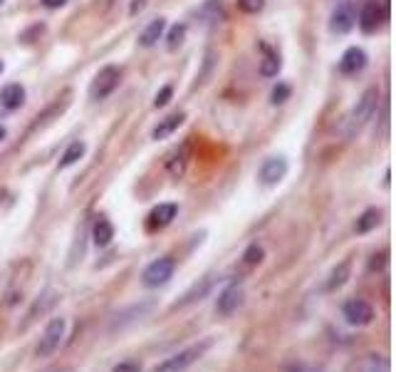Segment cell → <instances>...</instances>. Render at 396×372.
Here are the masks:
<instances>
[{
  "mask_svg": "<svg viewBox=\"0 0 396 372\" xmlns=\"http://www.w3.org/2000/svg\"><path fill=\"white\" fill-rule=\"evenodd\" d=\"M376 102H379V92H376L374 87L367 90V92L357 99V104L349 110V115L344 117V122H342L344 137H354V134L372 120V115H374V110H376Z\"/></svg>",
  "mask_w": 396,
  "mask_h": 372,
  "instance_id": "6da1fadb",
  "label": "cell"
},
{
  "mask_svg": "<svg viewBox=\"0 0 396 372\" xmlns=\"http://www.w3.org/2000/svg\"><path fill=\"white\" fill-rule=\"evenodd\" d=\"M174 271H176V261L171 256H163L149 263L147 269H144V273H141V280H144L147 288H159V285H166L168 280L174 278Z\"/></svg>",
  "mask_w": 396,
  "mask_h": 372,
  "instance_id": "7a4b0ae2",
  "label": "cell"
},
{
  "mask_svg": "<svg viewBox=\"0 0 396 372\" xmlns=\"http://www.w3.org/2000/svg\"><path fill=\"white\" fill-rule=\"evenodd\" d=\"M208 345H211V340H203L201 345H191V348H186V350L176 352L174 357L163 360L161 365H156V370L154 372H184V370H189V367L203 355V350H206Z\"/></svg>",
  "mask_w": 396,
  "mask_h": 372,
  "instance_id": "3957f363",
  "label": "cell"
},
{
  "mask_svg": "<svg viewBox=\"0 0 396 372\" xmlns=\"http://www.w3.org/2000/svg\"><path fill=\"white\" fill-rule=\"evenodd\" d=\"M65 330H67V320H65V317H52V320L47 323V328H45L43 338H40L38 348H35V355H38V357L52 355V352L62 345Z\"/></svg>",
  "mask_w": 396,
  "mask_h": 372,
  "instance_id": "277c9868",
  "label": "cell"
},
{
  "mask_svg": "<svg viewBox=\"0 0 396 372\" xmlns=\"http://www.w3.org/2000/svg\"><path fill=\"white\" fill-rule=\"evenodd\" d=\"M119 83H122V70H119V67H115V65L102 67V70L97 72V77H94L92 87H89V97H92V99L109 97V94L119 87Z\"/></svg>",
  "mask_w": 396,
  "mask_h": 372,
  "instance_id": "5b68a950",
  "label": "cell"
},
{
  "mask_svg": "<svg viewBox=\"0 0 396 372\" xmlns=\"http://www.w3.org/2000/svg\"><path fill=\"white\" fill-rule=\"evenodd\" d=\"M342 315L352 328H364V325H369L374 320V308L364 298H352V301L344 303Z\"/></svg>",
  "mask_w": 396,
  "mask_h": 372,
  "instance_id": "8992f818",
  "label": "cell"
},
{
  "mask_svg": "<svg viewBox=\"0 0 396 372\" xmlns=\"http://www.w3.org/2000/svg\"><path fill=\"white\" fill-rule=\"evenodd\" d=\"M354 22H357V13H354V6L349 0L339 3V6L332 10V17H330V30L337 35H344L354 28Z\"/></svg>",
  "mask_w": 396,
  "mask_h": 372,
  "instance_id": "52a82bcc",
  "label": "cell"
},
{
  "mask_svg": "<svg viewBox=\"0 0 396 372\" xmlns=\"http://www.w3.org/2000/svg\"><path fill=\"white\" fill-rule=\"evenodd\" d=\"M285 174H288V162L282 157H270L263 162L261 166V181L265 186H275L280 184L282 179H285Z\"/></svg>",
  "mask_w": 396,
  "mask_h": 372,
  "instance_id": "ba28073f",
  "label": "cell"
},
{
  "mask_svg": "<svg viewBox=\"0 0 396 372\" xmlns=\"http://www.w3.org/2000/svg\"><path fill=\"white\" fill-rule=\"evenodd\" d=\"M381 17H384V13H381L379 0H367L362 13H359V28H362V33L367 35L376 33V28L381 25Z\"/></svg>",
  "mask_w": 396,
  "mask_h": 372,
  "instance_id": "9c48e42d",
  "label": "cell"
},
{
  "mask_svg": "<svg viewBox=\"0 0 396 372\" xmlns=\"http://www.w3.org/2000/svg\"><path fill=\"white\" fill-rule=\"evenodd\" d=\"M240 303H243V288H240L238 283H233V285H228V288L223 290L221 296H218L216 310L221 313V315H230V313L238 310Z\"/></svg>",
  "mask_w": 396,
  "mask_h": 372,
  "instance_id": "30bf717a",
  "label": "cell"
},
{
  "mask_svg": "<svg viewBox=\"0 0 396 372\" xmlns=\"http://www.w3.org/2000/svg\"><path fill=\"white\" fill-rule=\"evenodd\" d=\"M176 214H179V206H176V203H159L152 214H149V221H147L149 231L166 229V226L176 219Z\"/></svg>",
  "mask_w": 396,
  "mask_h": 372,
  "instance_id": "8fae6325",
  "label": "cell"
},
{
  "mask_svg": "<svg viewBox=\"0 0 396 372\" xmlns=\"http://www.w3.org/2000/svg\"><path fill=\"white\" fill-rule=\"evenodd\" d=\"M367 67V52L362 48H349L339 60V72L342 75H357Z\"/></svg>",
  "mask_w": 396,
  "mask_h": 372,
  "instance_id": "7c38bea8",
  "label": "cell"
},
{
  "mask_svg": "<svg viewBox=\"0 0 396 372\" xmlns=\"http://www.w3.org/2000/svg\"><path fill=\"white\" fill-rule=\"evenodd\" d=\"M349 372H391V365L384 355L369 352V355H364V357H359L357 362H352Z\"/></svg>",
  "mask_w": 396,
  "mask_h": 372,
  "instance_id": "4fadbf2b",
  "label": "cell"
},
{
  "mask_svg": "<svg viewBox=\"0 0 396 372\" xmlns=\"http://www.w3.org/2000/svg\"><path fill=\"white\" fill-rule=\"evenodd\" d=\"M22 102H25V90H22V85L13 83L0 90V107H6V110H17V107H22Z\"/></svg>",
  "mask_w": 396,
  "mask_h": 372,
  "instance_id": "5bb4252c",
  "label": "cell"
},
{
  "mask_svg": "<svg viewBox=\"0 0 396 372\" xmlns=\"http://www.w3.org/2000/svg\"><path fill=\"white\" fill-rule=\"evenodd\" d=\"M189 157H191V142H184L179 147V152H174V157L168 159V174L174 176V179H179V176H184L186 166H189Z\"/></svg>",
  "mask_w": 396,
  "mask_h": 372,
  "instance_id": "9a60e30c",
  "label": "cell"
},
{
  "mask_svg": "<svg viewBox=\"0 0 396 372\" xmlns=\"http://www.w3.org/2000/svg\"><path fill=\"white\" fill-rule=\"evenodd\" d=\"M184 120H186L184 112H174V115L163 117V120L156 124V129L152 131V137H154V139H166V137H171V134H174V131L179 129L181 124H184Z\"/></svg>",
  "mask_w": 396,
  "mask_h": 372,
  "instance_id": "2e32d148",
  "label": "cell"
},
{
  "mask_svg": "<svg viewBox=\"0 0 396 372\" xmlns=\"http://www.w3.org/2000/svg\"><path fill=\"white\" fill-rule=\"evenodd\" d=\"M112 238H115V226L109 224L107 219H97L92 226V241L97 248H104L112 243Z\"/></svg>",
  "mask_w": 396,
  "mask_h": 372,
  "instance_id": "e0dca14e",
  "label": "cell"
},
{
  "mask_svg": "<svg viewBox=\"0 0 396 372\" xmlns=\"http://www.w3.org/2000/svg\"><path fill=\"white\" fill-rule=\"evenodd\" d=\"M163 30H166V20H163V17H156V20L149 22V28L139 35L141 48H154V45H156L159 40H161Z\"/></svg>",
  "mask_w": 396,
  "mask_h": 372,
  "instance_id": "ac0fdd59",
  "label": "cell"
},
{
  "mask_svg": "<svg viewBox=\"0 0 396 372\" xmlns=\"http://www.w3.org/2000/svg\"><path fill=\"white\" fill-rule=\"evenodd\" d=\"M349 269H352V263H349V258H347V261L339 263V266H337V269L332 271L330 280H327V290L342 288V285L347 283V278H349Z\"/></svg>",
  "mask_w": 396,
  "mask_h": 372,
  "instance_id": "d6986e66",
  "label": "cell"
},
{
  "mask_svg": "<svg viewBox=\"0 0 396 372\" xmlns=\"http://www.w3.org/2000/svg\"><path fill=\"white\" fill-rule=\"evenodd\" d=\"M381 221V214L376 211V208H369V211H364L362 216L357 219V226H354V231L357 234H369L372 229H376Z\"/></svg>",
  "mask_w": 396,
  "mask_h": 372,
  "instance_id": "ffe728a7",
  "label": "cell"
},
{
  "mask_svg": "<svg viewBox=\"0 0 396 372\" xmlns=\"http://www.w3.org/2000/svg\"><path fill=\"white\" fill-rule=\"evenodd\" d=\"M82 157H85V142H72L70 147L65 149V154H62L60 169H67V166L77 164V162H80Z\"/></svg>",
  "mask_w": 396,
  "mask_h": 372,
  "instance_id": "44dd1931",
  "label": "cell"
},
{
  "mask_svg": "<svg viewBox=\"0 0 396 372\" xmlns=\"http://www.w3.org/2000/svg\"><path fill=\"white\" fill-rule=\"evenodd\" d=\"M277 72H280V57L272 55V52H267V55L263 57V62H261V75L275 77Z\"/></svg>",
  "mask_w": 396,
  "mask_h": 372,
  "instance_id": "7402d4cb",
  "label": "cell"
},
{
  "mask_svg": "<svg viewBox=\"0 0 396 372\" xmlns=\"http://www.w3.org/2000/svg\"><path fill=\"white\" fill-rule=\"evenodd\" d=\"M265 8V0H238V10L248 13V15H256Z\"/></svg>",
  "mask_w": 396,
  "mask_h": 372,
  "instance_id": "603a6c76",
  "label": "cell"
},
{
  "mask_svg": "<svg viewBox=\"0 0 396 372\" xmlns=\"http://www.w3.org/2000/svg\"><path fill=\"white\" fill-rule=\"evenodd\" d=\"M186 38V25L181 22V25H174V30L168 33V50H176L181 43H184Z\"/></svg>",
  "mask_w": 396,
  "mask_h": 372,
  "instance_id": "cb8c5ba5",
  "label": "cell"
},
{
  "mask_svg": "<svg viewBox=\"0 0 396 372\" xmlns=\"http://www.w3.org/2000/svg\"><path fill=\"white\" fill-rule=\"evenodd\" d=\"M263 256H265V253H263V248H261V246H250L248 251L243 253L245 266H258V263L263 261Z\"/></svg>",
  "mask_w": 396,
  "mask_h": 372,
  "instance_id": "d4e9b609",
  "label": "cell"
},
{
  "mask_svg": "<svg viewBox=\"0 0 396 372\" xmlns=\"http://www.w3.org/2000/svg\"><path fill=\"white\" fill-rule=\"evenodd\" d=\"M171 94H174V87H171V85H163V87L159 90L156 99H154V107H166L168 99H171Z\"/></svg>",
  "mask_w": 396,
  "mask_h": 372,
  "instance_id": "484cf974",
  "label": "cell"
},
{
  "mask_svg": "<svg viewBox=\"0 0 396 372\" xmlns=\"http://www.w3.org/2000/svg\"><path fill=\"white\" fill-rule=\"evenodd\" d=\"M288 97H290V87H288V85H277V87L272 90V104H282Z\"/></svg>",
  "mask_w": 396,
  "mask_h": 372,
  "instance_id": "4316f807",
  "label": "cell"
},
{
  "mask_svg": "<svg viewBox=\"0 0 396 372\" xmlns=\"http://www.w3.org/2000/svg\"><path fill=\"white\" fill-rule=\"evenodd\" d=\"M141 367L136 365V362H119V365L115 367L112 372H139Z\"/></svg>",
  "mask_w": 396,
  "mask_h": 372,
  "instance_id": "83f0119b",
  "label": "cell"
},
{
  "mask_svg": "<svg viewBox=\"0 0 396 372\" xmlns=\"http://www.w3.org/2000/svg\"><path fill=\"white\" fill-rule=\"evenodd\" d=\"M65 3H67V0H43L45 8H62Z\"/></svg>",
  "mask_w": 396,
  "mask_h": 372,
  "instance_id": "f1b7e54d",
  "label": "cell"
},
{
  "mask_svg": "<svg viewBox=\"0 0 396 372\" xmlns=\"http://www.w3.org/2000/svg\"><path fill=\"white\" fill-rule=\"evenodd\" d=\"M3 139H6V129H3V127H0V142H3Z\"/></svg>",
  "mask_w": 396,
  "mask_h": 372,
  "instance_id": "f546056e",
  "label": "cell"
},
{
  "mask_svg": "<svg viewBox=\"0 0 396 372\" xmlns=\"http://www.w3.org/2000/svg\"><path fill=\"white\" fill-rule=\"evenodd\" d=\"M3 67H6V65H3V60H0V72H3Z\"/></svg>",
  "mask_w": 396,
  "mask_h": 372,
  "instance_id": "4dcf8cb0",
  "label": "cell"
},
{
  "mask_svg": "<svg viewBox=\"0 0 396 372\" xmlns=\"http://www.w3.org/2000/svg\"><path fill=\"white\" fill-rule=\"evenodd\" d=\"M0 6H3V0H0Z\"/></svg>",
  "mask_w": 396,
  "mask_h": 372,
  "instance_id": "1f68e13d",
  "label": "cell"
}]
</instances>
